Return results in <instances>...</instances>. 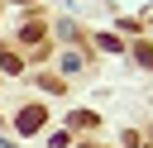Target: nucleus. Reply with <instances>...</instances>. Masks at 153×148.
Masks as SVG:
<instances>
[{
	"mask_svg": "<svg viewBox=\"0 0 153 148\" xmlns=\"http://www.w3.org/2000/svg\"><path fill=\"white\" fill-rule=\"evenodd\" d=\"M43 119H48V110H43V105H29V110H19V134H33Z\"/></svg>",
	"mask_w": 153,
	"mask_h": 148,
	"instance_id": "obj_1",
	"label": "nucleus"
},
{
	"mask_svg": "<svg viewBox=\"0 0 153 148\" xmlns=\"http://www.w3.org/2000/svg\"><path fill=\"white\" fill-rule=\"evenodd\" d=\"M0 67H5V72H19V67H24V62H19V57H14V53H10V48H0Z\"/></svg>",
	"mask_w": 153,
	"mask_h": 148,
	"instance_id": "obj_2",
	"label": "nucleus"
},
{
	"mask_svg": "<svg viewBox=\"0 0 153 148\" xmlns=\"http://www.w3.org/2000/svg\"><path fill=\"white\" fill-rule=\"evenodd\" d=\"M139 57H143V67H153V48H139Z\"/></svg>",
	"mask_w": 153,
	"mask_h": 148,
	"instance_id": "obj_3",
	"label": "nucleus"
}]
</instances>
